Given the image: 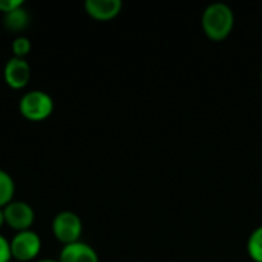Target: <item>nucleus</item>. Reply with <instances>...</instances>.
Segmentation results:
<instances>
[{
  "label": "nucleus",
  "mask_w": 262,
  "mask_h": 262,
  "mask_svg": "<svg viewBox=\"0 0 262 262\" xmlns=\"http://www.w3.org/2000/svg\"><path fill=\"white\" fill-rule=\"evenodd\" d=\"M235 26V14L226 3L216 2L206 6L201 14V28L212 41H224Z\"/></svg>",
  "instance_id": "1"
},
{
  "label": "nucleus",
  "mask_w": 262,
  "mask_h": 262,
  "mask_svg": "<svg viewBox=\"0 0 262 262\" xmlns=\"http://www.w3.org/2000/svg\"><path fill=\"white\" fill-rule=\"evenodd\" d=\"M20 6H25L23 0H0V12H3V14L11 12Z\"/></svg>",
  "instance_id": "14"
},
{
  "label": "nucleus",
  "mask_w": 262,
  "mask_h": 262,
  "mask_svg": "<svg viewBox=\"0 0 262 262\" xmlns=\"http://www.w3.org/2000/svg\"><path fill=\"white\" fill-rule=\"evenodd\" d=\"M8 262H17V261H14V259H11V261H8Z\"/></svg>",
  "instance_id": "17"
},
{
  "label": "nucleus",
  "mask_w": 262,
  "mask_h": 262,
  "mask_svg": "<svg viewBox=\"0 0 262 262\" xmlns=\"http://www.w3.org/2000/svg\"><path fill=\"white\" fill-rule=\"evenodd\" d=\"M18 111L29 121H43L54 112V100L48 92L32 89L25 92L20 98Z\"/></svg>",
  "instance_id": "2"
},
{
  "label": "nucleus",
  "mask_w": 262,
  "mask_h": 262,
  "mask_svg": "<svg viewBox=\"0 0 262 262\" xmlns=\"http://www.w3.org/2000/svg\"><path fill=\"white\" fill-rule=\"evenodd\" d=\"M15 193V183L14 178L3 169H0V207L3 209L14 200Z\"/></svg>",
  "instance_id": "10"
},
{
  "label": "nucleus",
  "mask_w": 262,
  "mask_h": 262,
  "mask_svg": "<svg viewBox=\"0 0 262 262\" xmlns=\"http://www.w3.org/2000/svg\"><path fill=\"white\" fill-rule=\"evenodd\" d=\"M261 83H262V69H261Z\"/></svg>",
  "instance_id": "18"
},
{
  "label": "nucleus",
  "mask_w": 262,
  "mask_h": 262,
  "mask_svg": "<svg viewBox=\"0 0 262 262\" xmlns=\"http://www.w3.org/2000/svg\"><path fill=\"white\" fill-rule=\"evenodd\" d=\"M51 229L55 239L66 246L80 241L83 233V223L77 213L71 210H61L54 216Z\"/></svg>",
  "instance_id": "4"
},
{
  "label": "nucleus",
  "mask_w": 262,
  "mask_h": 262,
  "mask_svg": "<svg viewBox=\"0 0 262 262\" xmlns=\"http://www.w3.org/2000/svg\"><path fill=\"white\" fill-rule=\"evenodd\" d=\"M84 9L89 17L100 20V21H107V20L115 18L121 12L123 2L121 0H86Z\"/></svg>",
  "instance_id": "8"
},
{
  "label": "nucleus",
  "mask_w": 262,
  "mask_h": 262,
  "mask_svg": "<svg viewBox=\"0 0 262 262\" xmlns=\"http://www.w3.org/2000/svg\"><path fill=\"white\" fill-rule=\"evenodd\" d=\"M3 78L5 83L11 89H23L28 86L31 80V66L26 61V58H18V57H11L3 68Z\"/></svg>",
  "instance_id": "6"
},
{
  "label": "nucleus",
  "mask_w": 262,
  "mask_h": 262,
  "mask_svg": "<svg viewBox=\"0 0 262 262\" xmlns=\"http://www.w3.org/2000/svg\"><path fill=\"white\" fill-rule=\"evenodd\" d=\"M11 49H12V54L14 57H18V58H25L29 51H31V40L25 35H18L12 40L11 43Z\"/></svg>",
  "instance_id": "12"
},
{
  "label": "nucleus",
  "mask_w": 262,
  "mask_h": 262,
  "mask_svg": "<svg viewBox=\"0 0 262 262\" xmlns=\"http://www.w3.org/2000/svg\"><path fill=\"white\" fill-rule=\"evenodd\" d=\"M5 224L9 226L15 232L29 230L35 221V212L31 204L18 200H12L9 204L3 207Z\"/></svg>",
  "instance_id": "5"
},
{
  "label": "nucleus",
  "mask_w": 262,
  "mask_h": 262,
  "mask_svg": "<svg viewBox=\"0 0 262 262\" xmlns=\"http://www.w3.org/2000/svg\"><path fill=\"white\" fill-rule=\"evenodd\" d=\"M11 246H9V241L0 235V262H8L11 261Z\"/></svg>",
  "instance_id": "13"
},
{
  "label": "nucleus",
  "mask_w": 262,
  "mask_h": 262,
  "mask_svg": "<svg viewBox=\"0 0 262 262\" xmlns=\"http://www.w3.org/2000/svg\"><path fill=\"white\" fill-rule=\"evenodd\" d=\"M3 25L11 32H20L29 25V12L25 9V6L6 12L3 14Z\"/></svg>",
  "instance_id": "9"
},
{
  "label": "nucleus",
  "mask_w": 262,
  "mask_h": 262,
  "mask_svg": "<svg viewBox=\"0 0 262 262\" xmlns=\"http://www.w3.org/2000/svg\"><path fill=\"white\" fill-rule=\"evenodd\" d=\"M11 258L17 262L37 261L41 250V239L32 229L15 232L9 241Z\"/></svg>",
  "instance_id": "3"
},
{
  "label": "nucleus",
  "mask_w": 262,
  "mask_h": 262,
  "mask_svg": "<svg viewBox=\"0 0 262 262\" xmlns=\"http://www.w3.org/2000/svg\"><path fill=\"white\" fill-rule=\"evenodd\" d=\"M35 262H58V259H37Z\"/></svg>",
  "instance_id": "16"
},
{
  "label": "nucleus",
  "mask_w": 262,
  "mask_h": 262,
  "mask_svg": "<svg viewBox=\"0 0 262 262\" xmlns=\"http://www.w3.org/2000/svg\"><path fill=\"white\" fill-rule=\"evenodd\" d=\"M247 253L253 262H262V226L250 233L247 239Z\"/></svg>",
  "instance_id": "11"
},
{
  "label": "nucleus",
  "mask_w": 262,
  "mask_h": 262,
  "mask_svg": "<svg viewBox=\"0 0 262 262\" xmlns=\"http://www.w3.org/2000/svg\"><path fill=\"white\" fill-rule=\"evenodd\" d=\"M58 262H100V258L92 246L77 241L61 247Z\"/></svg>",
  "instance_id": "7"
},
{
  "label": "nucleus",
  "mask_w": 262,
  "mask_h": 262,
  "mask_svg": "<svg viewBox=\"0 0 262 262\" xmlns=\"http://www.w3.org/2000/svg\"><path fill=\"white\" fill-rule=\"evenodd\" d=\"M5 226V213H3V209L0 207V229Z\"/></svg>",
  "instance_id": "15"
}]
</instances>
